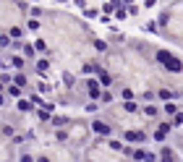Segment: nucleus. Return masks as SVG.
<instances>
[{
  "instance_id": "obj_7",
  "label": "nucleus",
  "mask_w": 183,
  "mask_h": 162,
  "mask_svg": "<svg viewBox=\"0 0 183 162\" xmlns=\"http://www.w3.org/2000/svg\"><path fill=\"white\" fill-rule=\"evenodd\" d=\"M162 162H173V152H170V149L162 152Z\"/></svg>"
},
{
  "instance_id": "obj_4",
  "label": "nucleus",
  "mask_w": 183,
  "mask_h": 162,
  "mask_svg": "<svg viewBox=\"0 0 183 162\" xmlns=\"http://www.w3.org/2000/svg\"><path fill=\"white\" fill-rule=\"evenodd\" d=\"M86 89H89V97H94V99H97L99 97V86H97V81H89V84H86Z\"/></svg>"
},
{
  "instance_id": "obj_2",
  "label": "nucleus",
  "mask_w": 183,
  "mask_h": 162,
  "mask_svg": "<svg viewBox=\"0 0 183 162\" xmlns=\"http://www.w3.org/2000/svg\"><path fill=\"white\" fill-rule=\"evenodd\" d=\"M167 131H170V123H162V126H160V128L155 131V139H157V141H162V139H165V134H167Z\"/></svg>"
},
{
  "instance_id": "obj_1",
  "label": "nucleus",
  "mask_w": 183,
  "mask_h": 162,
  "mask_svg": "<svg viewBox=\"0 0 183 162\" xmlns=\"http://www.w3.org/2000/svg\"><path fill=\"white\" fill-rule=\"evenodd\" d=\"M94 134H99V136H107L110 134V126H107V123H99V120H94Z\"/></svg>"
},
{
  "instance_id": "obj_8",
  "label": "nucleus",
  "mask_w": 183,
  "mask_h": 162,
  "mask_svg": "<svg viewBox=\"0 0 183 162\" xmlns=\"http://www.w3.org/2000/svg\"><path fill=\"white\" fill-rule=\"evenodd\" d=\"M160 99H173V92H167V89H162V92H160Z\"/></svg>"
},
{
  "instance_id": "obj_9",
  "label": "nucleus",
  "mask_w": 183,
  "mask_h": 162,
  "mask_svg": "<svg viewBox=\"0 0 183 162\" xmlns=\"http://www.w3.org/2000/svg\"><path fill=\"white\" fill-rule=\"evenodd\" d=\"M120 97H123V99H134V92H131V89H123Z\"/></svg>"
},
{
  "instance_id": "obj_6",
  "label": "nucleus",
  "mask_w": 183,
  "mask_h": 162,
  "mask_svg": "<svg viewBox=\"0 0 183 162\" xmlns=\"http://www.w3.org/2000/svg\"><path fill=\"white\" fill-rule=\"evenodd\" d=\"M170 58H173V55L167 53V50H160V53H157V60H160V63H167Z\"/></svg>"
},
{
  "instance_id": "obj_5",
  "label": "nucleus",
  "mask_w": 183,
  "mask_h": 162,
  "mask_svg": "<svg viewBox=\"0 0 183 162\" xmlns=\"http://www.w3.org/2000/svg\"><path fill=\"white\" fill-rule=\"evenodd\" d=\"M126 139H128V141H139V144H141L144 141V134H141V131H128Z\"/></svg>"
},
{
  "instance_id": "obj_10",
  "label": "nucleus",
  "mask_w": 183,
  "mask_h": 162,
  "mask_svg": "<svg viewBox=\"0 0 183 162\" xmlns=\"http://www.w3.org/2000/svg\"><path fill=\"white\" fill-rule=\"evenodd\" d=\"M21 34H24V32H21V29H18V26H13V29H11V37H16V39H18V37H21Z\"/></svg>"
},
{
  "instance_id": "obj_3",
  "label": "nucleus",
  "mask_w": 183,
  "mask_h": 162,
  "mask_svg": "<svg viewBox=\"0 0 183 162\" xmlns=\"http://www.w3.org/2000/svg\"><path fill=\"white\" fill-rule=\"evenodd\" d=\"M165 65H167V71H175V73L183 71V63H180V60H175V58H170V60H167Z\"/></svg>"
}]
</instances>
